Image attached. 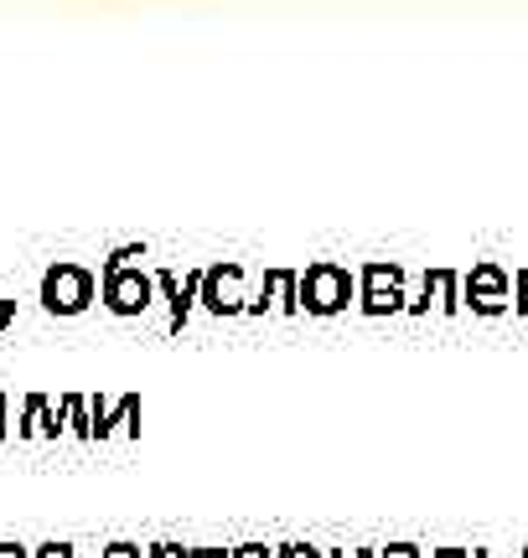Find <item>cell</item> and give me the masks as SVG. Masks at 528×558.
Wrapping results in <instances>:
<instances>
[{"label": "cell", "instance_id": "cell-2", "mask_svg": "<svg viewBox=\"0 0 528 558\" xmlns=\"http://www.w3.org/2000/svg\"><path fill=\"white\" fill-rule=\"evenodd\" d=\"M37 558H73V548H62V543H52V548H37Z\"/></svg>", "mask_w": 528, "mask_h": 558}, {"label": "cell", "instance_id": "cell-3", "mask_svg": "<svg viewBox=\"0 0 528 558\" xmlns=\"http://www.w3.org/2000/svg\"><path fill=\"white\" fill-rule=\"evenodd\" d=\"M0 558H26V548H16V543H0Z\"/></svg>", "mask_w": 528, "mask_h": 558}, {"label": "cell", "instance_id": "cell-4", "mask_svg": "<svg viewBox=\"0 0 528 558\" xmlns=\"http://www.w3.org/2000/svg\"><path fill=\"white\" fill-rule=\"evenodd\" d=\"M0 439H5V393H0Z\"/></svg>", "mask_w": 528, "mask_h": 558}, {"label": "cell", "instance_id": "cell-1", "mask_svg": "<svg viewBox=\"0 0 528 558\" xmlns=\"http://www.w3.org/2000/svg\"><path fill=\"white\" fill-rule=\"evenodd\" d=\"M21 435H52V439L62 435L58 414L47 409V399H41V393H32V399H26V414H21Z\"/></svg>", "mask_w": 528, "mask_h": 558}]
</instances>
